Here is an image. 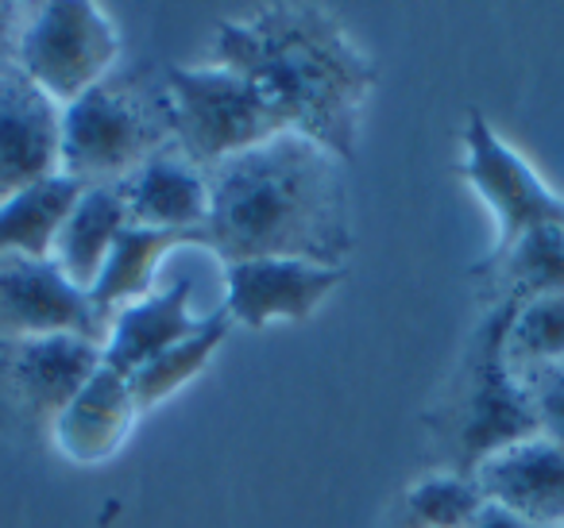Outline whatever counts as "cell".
I'll list each match as a JSON object with an SVG mask.
<instances>
[{
	"label": "cell",
	"instance_id": "2",
	"mask_svg": "<svg viewBox=\"0 0 564 528\" xmlns=\"http://www.w3.org/2000/svg\"><path fill=\"white\" fill-rule=\"evenodd\" d=\"M340 158L299 132L209 166V220L202 248L220 263L306 258L345 266L352 251Z\"/></svg>",
	"mask_w": 564,
	"mask_h": 528
},
{
	"label": "cell",
	"instance_id": "17",
	"mask_svg": "<svg viewBox=\"0 0 564 528\" xmlns=\"http://www.w3.org/2000/svg\"><path fill=\"white\" fill-rule=\"evenodd\" d=\"M178 248H202V232H163V228L128 224L112 243L101 278H97L94 294H89L97 312L105 320H112L120 309L155 294V271Z\"/></svg>",
	"mask_w": 564,
	"mask_h": 528
},
{
	"label": "cell",
	"instance_id": "7",
	"mask_svg": "<svg viewBox=\"0 0 564 528\" xmlns=\"http://www.w3.org/2000/svg\"><path fill=\"white\" fill-rule=\"evenodd\" d=\"M105 363L86 336L0 340V432L12 440H51L58 413Z\"/></svg>",
	"mask_w": 564,
	"mask_h": 528
},
{
	"label": "cell",
	"instance_id": "22",
	"mask_svg": "<svg viewBox=\"0 0 564 528\" xmlns=\"http://www.w3.org/2000/svg\"><path fill=\"white\" fill-rule=\"evenodd\" d=\"M402 505H406L410 528H471L487 497L476 479L441 466V471L422 474L406 490Z\"/></svg>",
	"mask_w": 564,
	"mask_h": 528
},
{
	"label": "cell",
	"instance_id": "3",
	"mask_svg": "<svg viewBox=\"0 0 564 528\" xmlns=\"http://www.w3.org/2000/svg\"><path fill=\"white\" fill-rule=\"evenodd\" d=\"M507 317L510 305H495L484 328L471 336L468 355L433 417V432L448 451V471L468 474V479L491 455L541 436L530 389L502 355Z\"/></svg>",
	"mask_w": 564,
	"mask_h": 528
},
{
	"label": "cell",
	"instance_id": "24",
	"mask_svg": "<svg viewBox=\"0 0 564 528\" xmlns=\"http://www.w3.org/2000/svg\"><path fill=\"white\" fill-rule=\"evenodd\" d=\"M24 24H28L24 4L0 0V89L20 74V35H24Z\"/></svg>",
	"mask_w": 564,
	"mask_h": 528
},
{
	"label": "cell",
	"instance_id": "25",
	"mask_svg": "<svg viewBox=\"0 0 564 528\" xmlns=\"http://www.w3.org/2000/svg\"><path fill=\"white\" fill-rule=\"evenodd\" d=\"M471 528H533V525L518 517V513H510V509H502V505L487 502L484 509H479V517L471 520Z\"/></svg>",
	"mask_w": 564,
	"mask_h": 528
},
{
	"label": "cell",
	"instance_id": "6",
	"mask_svg": "<svg viewBox=\"0 0 564 528\" xmlns=\"http://www.w3.org/2000/svg\"><path fill=\"white\" fill-rule=\"evenodd\" d=\"M120 70V28L94 0H47L28 9L20 74L58 109Z\"/></svg>",
	"mask_w": 564,
	"mask_h": 528
},
{
	"label": "cell",
	"instance_id": "21",
	"mask_svg": "<svg viewBox=\"0 0 564 528\" xmlns=\"http://www.w3.org/2000/svg\"><path fill=\"white\" fill-rule=\"evenodd\" d=\"M502 355H507L514 374L564 363V294L533 297V301L514 305L507 317Z\"/></svg>",
	"mask_w": 564,
	"mask_h": 528
},
{
	"label": "cell",
	"instance_id": "9",
	"mask_svg": "<svg viewBox=\"0 0 564 528\" xmlns=\"http://www.w3.org/2000/svg\"><path fill=\"white\" fill-rule=\"evenodd\" d=\"M345 266L306 258H243L225 266V312L232 324L263 332L271 324L310 320L340 286Z\"/></svg>",
	"mask_w": 564,
	"mask_h": 528
},
{
	"label": "cell",
	"instance_id": "10",
	"mask_svg": "<svg viewBox=\"0 0 564 528\" xmlns=\"http://www.w3.org/2000/svg\"><path fill=\"white\" fill-rule=\"evenodd\" d=\"M32 336H86L105 348L109 320L51 258H0V340Z\"/></svg>",
	"mask_w": 564,
	"mask_h": 528
},
{
	"label": "cell",
	"instance_id": "12",
	"mask_svg": "<svg viewBox=\"0 0 564 528\" xmlns=\"http://www.w3.org/2000/svg\"><path fill=\"white\" fill-rule=\"evenodd\" d=\"M140 417L143 413L135 405L128 374L101 363L94 371V378L74 394V402L58 413L55 428H51V443L70 463H109L112 455H120V448L128 443Z\"/></svg>",
	"mask_w": 564,
	"mask_h": 528
},
{
	"label": "cell",
	"instance_id": "4",
	"mask_svg": "<svg viewBox=\"0 0 564 528\" xmlns=\"http://www.w3.org/2000/svg\"><path fill=\"white\" fill-rule=\"evenodd\" d=\"M174 143L166 86L148 70H117L63 109V174L120 186Z\"/></svg>",
	"mask_w": 564,
	"mask_h": 528
},
{
	"label": "cell",
	"instance_id": "13",
	"mask_svg": "<svg viewBox=\"0 0 564 528\" xmlns=\"http://www.w3.org/2000/svg\"><path fill=\"white\" fill-rule=\"evenodd\" d=\"M471 479L487 502L518 513L533 528H564V443L533 436L479 463Z\"/></svg>",
	"mask_w": 564,
	"mask_h": 528
},
{
	"label": "cell",
	"instance_id": "8",
	"mask_svg": "<svg viewBox=\"0 0 564 528\" xmlns=\"http://www.w3.org/2000/svg\"><path fill=\"white\" fill-rule=\"evenodd\" d=\"M460 143L464 158L456 174L476 189L495 217V248L487 255L507 251L538 228H564V197L495 132L479 109H471L464 120Z\"/></svg>",
	"mask_w": 564,
	"mask_h": 528
},
{
	"label": "cell",
	"instance_id": "18",
	"mask_svg": "<svg viewBox=\"0 0 564 528\" xmlns=\"http://www.w3.org/2000/svg\"><path fill=\"white\" fill-rule=\"evenodd\" d=\"M468 274L491 282V301L510 305V309L533 297L564 294V228L525 232L507 251L479 258Z\"/></svg>",
	"mask_w": 564,
	"mask_h": 528
},
{
	"label": "cell",
	"instance_id": "11",
	"mask_svg": "<svg viewBox=\"0 0 564 528\" xmlns=\"http://www.w3.org/2000/svg\"><path fill=\"white\" fill-rule=\"evenodd\" d=\"M63 174V109L24 74L0 89V205Z\"/></svg>",
	"mask_w": 564,
	"mask_h": 528
},
{
	"label": "cell",
	"instance_id": "19",
	"mask_svg": "<svg viewBox=\"0 0 564 528\" xmlns=\"http://www.w3.org/2000/svg\"><path fill=\"white\" fill-rule=\"evenodd\" d=\"M86 186L66 174L20 189L0 205V258H51L55 235Z\"/></svg>",
	"mask_w": 564,
	"mask_h": 528
},
{
	"label": "cell",
	"instance_id": "15",
	"mask_svg": "<svg viewBox=\"0 0 564 528\" xmlns=\"http://www.w3.org/2000/svg\"><path fill=\"white\" fill-rule=\"evenodd\" d=\"M194 286L189 282H171L166 289H155L143 301L120 309L109 320V336H105V363L117 366L120 374H135L143 363L163 355L166 348L182 343L186 336L197 332L202 317L189 309Z\"/></svg>",
	"mask_w": 564,
	"mask_h": 528
},
{
	"label": "cell",
	"instance_id": "16",
	"mask_svg": "<svg viewBox=\"0 0 564 528\" xmlns=\"http://www.w3.org/2000/svg\"><path fill=\"white\" fill-rule=\"evenodd\" d=\"M128 228V209L117 186H86L51 248V263L70 286L94 294L117 235Z\"/></svg>",
	"mask_w": 564,
	"mask_h": 528
},
{
	"label": "cell",
	"instance_id": "23",
	"mask_svg": "<svg viewBox=\"0 0 564 528\" xmlns=\"http://www.w3.org/2000/svg\"><path fill=\"white\" fill-rule=\"evenodd\" d=\"M522 382H525V389H530L533 417H538L541 436L564 443V363L522 374Z\"/></svg>",
	"mask_w": 564,
	"mask_h": 528
},
{
	"label": "cell",
	"instance_id": "1",
	"mask_svg": "<svg viewBox=\"0 0 564 528\" xmlns=\"http://www.w3.org/2000/svg\"><path fill=\"white\" fill-rule=\"evenodd\" d=\"M213 63L259 86L291 132L352 163L379 70L325 4L282 0L243 20H220Z\"/></svg>",
	"mask_w": 564,
	"mask_h": 528
},
{
	"label": "cell",
	"instance_id": "20",
	"mask_svg": "<svg viewBox=\"0 0 564 528\" xmlns=\"http://www.w3.org/2000/svg\"><path fill=\"white\" fill-rule=\"evenodd\" d=\"M232 328H236L232 317H228L225 305H220L217 312L202 317V324H197L194 336H186L182 343L166 348L163 355H155L151 363H143L135 374H128L140 413H151L155 405L171 402L182 386H189V382H194L197 374L213 363V355L225 348V340H228Z\"/></svg>",
	"mask_w": 564,
	"mask_h": 528
},
{
	"label": "cell",
	"instance_id": "14",
	"mask_svg": "<svg viewBox=\"0 0 564 528\" xmlns=\"http://www.w3.org/2000/svg\"><path fill=\"white\" fill-rule=\"evenodd\" d=\"M128 224L163 232H202L209 220V178L178 147L159 151L132 178L120 182Z\"/></svg>",
	"mask_w": 564,
	"mask_h": 528
},
{
	"label": "cell",
	"instance_id": "5",
	"mask_svg": "<svg viewBox=\"0 0 564 528\" xmlns=\"http://www.w3.org/2000/svg\"><path fill=\"white\" fill-rule=\"evenodd\" d=\"M163 86L174 147L202 170L291 132L271 97L228 66H166Z\"/></svg>",
	"mask_w": 564,
	"mask_h": 528
}]
</instances>
